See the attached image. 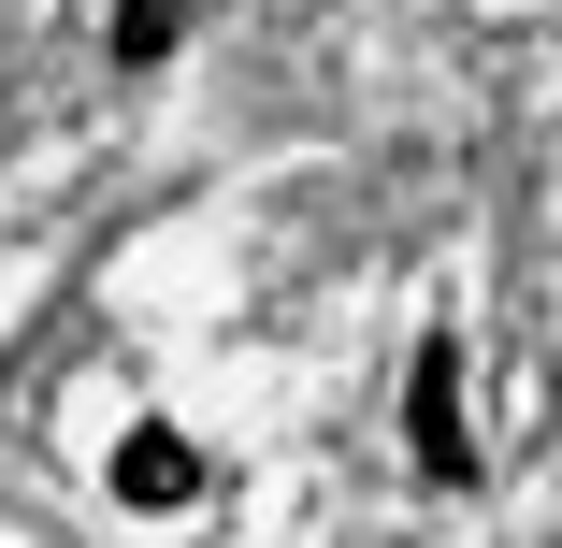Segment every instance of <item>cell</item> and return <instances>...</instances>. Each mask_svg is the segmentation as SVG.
Returning a JSON list of instances; mask_svg holds the SVG:
<instances>
[{
    "mask_svg": "<svg viewBox=\"0 0 562 548\" xmlns=\"http://www.w3.org/2000/svg\"><path fill=\"white\" fill-rule=\"evenodd\" d=\"M404 433H418V477H447V491L476 477V433H462V347H447V333L418 347V418H404Z\"/></svg>",
    "mask_w": 562,
    "mask_h": 548,
    "instance_id": "6da1fadb",
    "label": "cell"
},
{
    "mask_svg": "<svg viewBox=\"0 0 562 548\" xmlns=\"http://www.w3.org/2000/svg\"><path fill=\"white\" fill-rule=\"evenodd\" d=\"M116 491L131 505H188L202 491V448H188V433H131V448H116Z\"/></svg>",
    "mask_w": 562,
    "mask_h": 548,
    "instance_id": "7a4b0ae2",
    "label": "cell"
},
{
    "mask_svg": "<svg viewBox=\"0 0 562 548\" xmlns=\"http://www.w3.org/2000/svg\"><path fill=\"white\" fill-rule=\"evenodd\" d=\"M173 30H188V0H131V15H116V58H131V72H159V58H173Z\"/></svg>",
    "mask_w": 562,
    "mask_h": 548,
    "instance_id": "3957f363",
    "label": "cell"
}]
</instances>
